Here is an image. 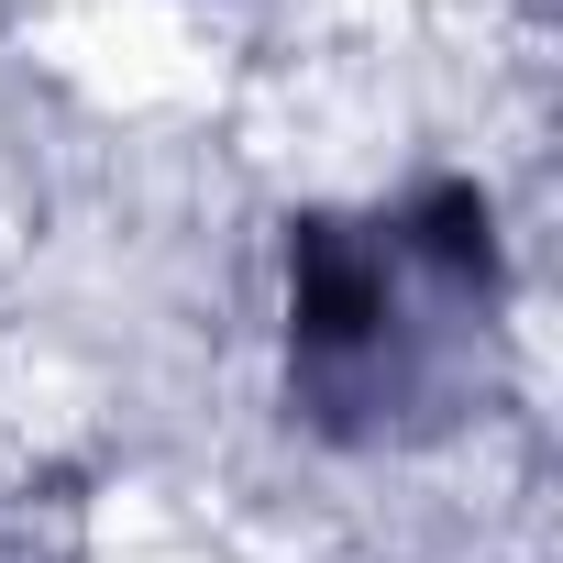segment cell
Segmentation results:
<instances>
[{
  "instance_id": "obj_1",
  "label": "cell",
  "mask_w": 563,
  "mask_h": 563,
  "mask_svg": "<svg viewBox=\"0 0 563 563\" xmlns=\"http://www.w3.org/2000/svg\"><path fill=\"white\" fill-rule=\"evenodd\" d=\"M376 321H387V265H376V243L365 232H299V343L310 354H354V343H376Z\"/></svg>"
}]
</instances>
